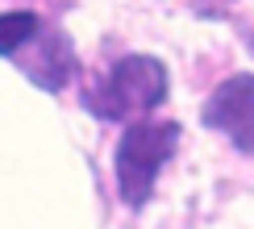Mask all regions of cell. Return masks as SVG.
<instances>
[{
    "mask_svg": "<svg viewBox=\"0 0 254 229\" xmlns=\"http://www.w3.org/2000/svg\"><path fill=\"white\" fill-rule=\"evenodd\" d=\"M29 46H34V55L21 58V71H25L34 83H42L46 92H59L63 83L75 75V46H71L67 34L42 25V34L29 42Z\"/></svg>",
    "mask_w": 254,
    "mask_h": 229,
    "instance_id": "277c9868",
    "label": "cell"
},
{
    "mask_svg": "<svg viewBox=\"0 0 254 229\" xmlns=\"http://www.w3.org/2000/svg\"><path fill=\"white\" fill-rule=\"evenodd\" d=\"M179 146V125L175 121H142L129 125L125 138L117 142V187L129 208H142L154 192V179L163 163Z\"/></svg>",
    "mask_w": 254,
    "mask_h": 229,
    "instance_id": "7a4b0ae2",
    "label": "cell"
},
{
    "mask_svg": "<svg viewBox=\"0 0 254 229\" xmlns=\"http://www.w3.org/2000/svg\"><path fill=\"white\" fill-rule=\"evenodd\" d=\"M167 100V67L150 55H125L88 92V109L104 121H129Z\"/></svg>",
    "mask_w": 254,
    "mask_h": 229,
    "instance_id": "6da1fadb",
    "label": "cell"
},
{
    "mask_svg": "<svg viewBox=\"0 0 254 229\" xmlns=\"http://www.w3.org/2000/svg\"><path fill=\"white\" fill-rule=\"evenodd\" d=\"M204 125L225 133L242 154H254V75H229L204 104Z\"/></svg>",
    "mask_w": 254,
    "mask_h": 229,
    "instance_id": "3957f363",
    "label": "cell"
},
{
    "mask_svg": "<svg viewBox=\"0 0 254 229\" xmlns=\"http://www.w3.org/2000/svg\"><path fill=\"white\" fill-rule=\"evenodd\" d=\"M42 34V17L29 13V8H17V13H0V55L13 58L21 46H29Z\"/></svg>",
    "mask_w": 254,
    "mask_h": 229,
    "instance_id": "5b68a950",
    "label": "cell"
}]
</instances>
